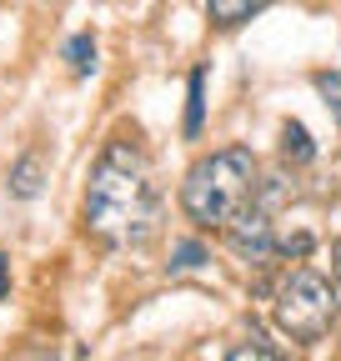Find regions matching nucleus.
<instances>
[{
	"label": "nucleus",
	"mask_w": 341,
	"mask_h": 361,
	"mask_svg": "<svg viewBox=\"0 0 341 361\" xmlns=\"http://www.w3.org/2000/svg\"><path fill=\"white\" fill-rule=\"evenodd\" d=\"M161 201L151 186V166L136 141H106V151L91 166V186H85V231L101 246H146L156 236Z\"/></svg>",
	"instance_id": "obj_1"
},
{
	"label": "nucleus",
	"mask_w": 341,
	"mask_h": 361,
	"mask_svg": "<svg viewBox=\"0 0 341 361\" xmlns=\"http://www.w3.org/2000/svg\"><path fill=\"white\" fill-rule=\"evenodd\" d=\"M256 156L246 146H226V151H211L206 161H196L181 180V211L191 226L201 231H226L236 216H246L256 206Z\"/></svg>",
	"instance_id": "obj_2"
},
{
	"label": "nucleus",
	"mask_w": 341,
	"mask_h": 361,
	"mask_svg": "<svg viewBox=\"0 0 341 361\" xmlns=\"http://www.w3.org/2000/svg\"><path fill=\"white\" fill-rule=\"evenodd\" d=\"M336 322V286L311 266H296L276 286V326L296 341H321Z\"/></svg>",
	"instance_id": "obj_3"
},
{
	"label": "nucleus",
	"mask_w": 341,
	"mask_h": 361,
	"mask_svg": "<svg viewBox=\"0 0 341 361\" xmlns=\"http://www.w3.org/2000/svg\"><path fill=\"white\" fill-rule=\"evenodd\" d=\"M226 241H231V251H236L241 261H251V266H266V261L276 256V231H271V216H266L261 206H251L246 216H236V221L226 226Z\"/></svg>",
	"instance_id": "obj_4"
},
{
	"label": "nucleus",
	"mask_w": 341,
	"mask_h": 361,
	"mask_svg": "<svg viewBox=\"0 0 341 361\" xmlns=\"http://www.w3.org/2000/svg\"><path fill=\"white\" fill-rule=\"evenodd\" d=\"M6 191H11V201H35L40 191H46V161H40V151H25V156L11 166Z\"/></svg>",
	"instance_id": "obj_5"
},
{
	"label": "nucleus",
	"mask_w": 341,
	"mask_h": 361,
	"mask_svg": "<svg viewBox=\"0 0 341 361\" xmlns=\"http://www.w3.org/2000/svg\"><path fill=\"white\" fill-rule=\"evenodd\" d=\"M266 6H271V0H206V11H211L216 25H241L256 11H266Z\"/></svg>",
	"instance_id": "obj_6"
},
{
	"label": "nucleus",
	"mask_w": 341,
	"mask_h": 361,
	"mask_svg": "<svg viewBox=\"0 0 341 361\" xmlns=\"http://www.w3.org/2000/svg\"><path fill=\"white\" fill-rule=\"evenodd\" d=\"M281 151H286V161H296V166L316 161V146H311V135H306L302 121H286V126H281Z\"/></svg>",
	"instance_id": "obj_7"
},
{
	"label": "nucleus",
	"mask_w": 341,
	"mask_h": 361,
	"mask_svg": "<svg viewBox=\"0 0 341 361\" xmlns=\"http://www.w3.org/2000/svg\"><path fill=\"white\" fill-rule=\"evenodd\" d=\"M66 61H70V75H91L96 71V40L91 35H70Z\"/></svg>",
	"instance_id": "obj_8"
},
{
	"label": "nucleus",
	"mask_w": 341,
	"mask_h": 361,
	"mask_svg": "<svg viewBox=\"0 0 341 361\" xmlns=\"http://www.w3.org/2000/svg\"><path fill=\"white\" fill-rule=\"evenodd\" d=\"M201 111H206V71H191V96H186V135H201Z\"/></svg>",
	"instance_id": "obj_9"
},
{
	"label": "nucleus",
	"mask_w": 341,
	"mask_h": 361,
	"mask_svg": "<svg viewBox=\"0 0 341 361\" xmlns=\"http://www.w3.org/2000/svg\"><path fill=\"white\" fill-rule=\"evenodd\" d=\"M316 96H321L326 111L341 121V71H316Z\"/></svg>",
	"instance_id": "obj_10"
},
{
	"label": "nucleus",
	"mask_w": 341,
	"mask_h": 361,
	"mask_svg": "<svg viewBox=\"0 0 341 361\" xmlns=\"http://www.w3.org/2000/svg\"><path fill=\"white\" fill-rule=\"evenodd\" d=\"M206 261V246L201 241H181L176 251H170V271H196Z\"/></svg>",
	"instance_id": "obj_11"
},
{
	"label": "nucleus",
	"mask_w": 341,
	"mask_h": 361,
	"mask_svg": "<svg viewBox=\"0 0 341 361\" xmlns=\"http://www.w3.org/2000/svg\"><path fill=\"white\" fill-rule=\"evenodd\" d=\"M226 361H266V356H261V346H231Z\"/></svg>",
	"instance_id": "obj_12"
},
{
	"label": "nucleus",
	"mask_w": 341,
	"mask_h": 361,
	"mask_svg": "<svg viewBox=\"0 0 341 361\" xmlns=\"http://www.w3.org/2000/svg\"><path fill=\"white\" fill-rule=\"evenodd\" d=\"M6 291H11V256L0 251V296H6Z\"/></svg>",
	"instance_id": "obj_13"
},
{
	"label": "nucleus",
	"mask_w": 341,
	"mask_h": 361,
	"mask_svg": "<svg viewBox=\"0 0 341 361\" xmlns=\"http://www.w3.org/2000/svg\"><path fill=\"white\" fill-rule=\"evenodd\" d=\"M16 361H56V356H51V351H46V346H30V351H20V356H16Z\"/></svg>",
	"instance_id": "obj_14"
},
{
	"label": "nucleus",
	"mask_w": 341,
	"mask_h": 361,
	"mask_svg": "<svg viewBox=\"0 0 341 361\" xmlns=\"http://www.w3.org/2000/svg\"><path fill=\"white\" fill-rule=\"evenodd\" d=\"M331 276H336V281H341V241H336V246H331Z\"/></svg>",
	"instance_id": "obj_15"
}]
</instances>
